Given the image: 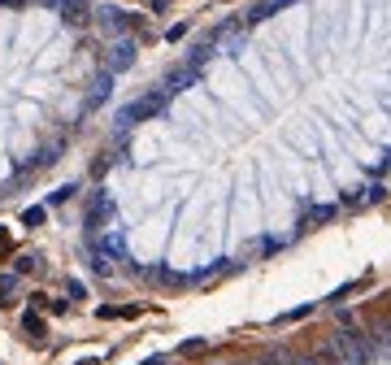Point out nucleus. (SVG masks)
<instances>
[{"label": "nucleus", "mask_w": 391, "mask_h": 365, "mask_svg": "<svg viewBox=\"0 0 391 365\" xmlns=\"http://www.w3.org/2000/svg\"><path fill=\"white\" fill-rule=\"evenodd\" d=\"M144 365H165V361H161V356H152V361H144Z\"/></svg>", "instance_id": "nucleus-19"}, {"label": "nucleus", "mask_w": 391, "mask_h": 365, "mask_svg": "<svg viewBox=\"0 0 391 365\" xmlns=\"http://www.w3.org/2000/svg\"><path fill=\"white\" fill-rule=\"evenodd\" d=\"M165 91H148V96H139V100H131V104H122L118 109V126L127 131V126H135V122H148V118H157L161 109H165Z\"/></svg>", "instance_id": "nucleus-1"}, {"label": "nucleus", "mask_w": 391, "mask_h": 365, "mask_svg": "<svg viewBox=\"0 0 391 365\" xmlns=\"http://www.w3.org/2000/svg\"><path fill=\"white\" fill-rule=\"evenodd\" d=\"M79 365H100V361H79Z\"/></svg>", "instance_id": "nucleus-20"}, {"label": "nucleus", "mask_w": 391, "mask_h": 365, "mask_svg": "<svg viewBox=\"0 0 391 365\" xmlns=\"http://www.w3.org/2000/svg\"><path fill=\"white\" fill-rule=\"evenodd\" d=\"M14 287H18V274H0V304H14Z\"/></svg>", "instance_id": "nucleus-8"}, {"label": "nucleus", "mask_w": 391, "mask_h": 365, "mask_svg": "<svg viewBox=\"0 0 391 365\" xmlns=\"http://www.w3.org/2000/svg\"><path fill=\"white\" fill-rule=\"evenodd\" d=\"M139 309H131V304H122V309H100V318H135Z\"/></svg>", "instance_id": "nucleus-12"}, {"label": "nucleus", "mask_w": 391, "mask_h": 365, "mask_svg": "<svg viewBox=\"0 0 391 365\" xmlns=\"http://www.w3.org/2000/svg\"><path fill=\"white\" fill-rule=\"evenodd\" d=\"M196 352H204V339H183L179 344V356H196Z\"/></svg>", "instance_id": "nucleus-11"}, {"label": "nucleus", "mask_w": 391, "mask_h": 365, "mask_svg": "<svg viewBox=\"0 0 391 365\" xmlns=\"http://www.w3.org/2000/svg\"><path fill=\"white\" fill-rule=\"evenodd\" d=\"M39 266V256H18V274H26V270H35Z\"/></svg>", "instance_id": "nucleus-14"}, {"label": "nucleus", "mask_w": 391, "mask_h": 365, "mask_svg": "<svg viewBox=\"0 0 391 365\" xmlns=\"http://www.w3.org/2000/svg\"><path fill=\"white\" fill-rule=\"evenodd\" d=\"M39 222H44V204H31L22 214V226H39Z\"/></svg>", "instance_id": "nucleus-10"}, {"label": "nucleus", "mask_w": 391, "mask_h": 365, "mask_svg": "<svg viewBox=\"0 0 391 365\" xmlns=\"http://www.w3.org/2000/svg\"><path fill=\"white\" fill-rule=\"evenodd\" d=\"M109 91H114V74H109V70H104V74L96 79V87H91V104H100V100H109Z\"/></svg>", "instance_id": "nucleus-6"}, {"label": "nucleus", "mask_w": 391, "mask_h": 365, "mask_svg": "<svg viewBox=\"0 0 391 365\" xmlns=\"http://www.w3.org/2000/svg\"><path fill=\"white\" fill-rule=\"evenodd\" d=\"M300 318H309V304H300V309H292V313H287V318H283V322H300Z\"/></svg>", "instance_id": "nucleus-16"}, {"label": "nucleus", "mask_w": 391, "mask_h": 365, "mask_svg": "<svg viewBox=\"0 0 391 365\" xmlns=\"http://www.w3.org/2000/svg\"><path fill=\"white\" fill-rule=\"evenodd\" d=\"M127 66H135V44L131 39H118L114 48H109V74H118Z\"/></svg>", "instance_id": "nucleus-2"}, {"label": "nucleus", "mask_w": 391, "mask_h": 365, "mask_svg": "<svg viewBox=\"0 0 391 365\" xmlns=\"http://www.w3.org/2000/svg\"><path fill=\"white\" fill-rule=\"evenodd\" d=\"M22 331H26L31 339H44V318H35V313H26V318H22Z\"/></svg>", "instance_id": "nucleus-9"}, {"label": "nucleus", "mask_w": 391, "mask_h": 365, "mask_svg": "<svg viewBox=\"0 0 391 365\" xmlns=\"http://www.w3.org/2000/svg\"><path fill=\"white\" fill-rule=\"evenodd\" d=\"M0 248H9V235H5V231H0Z\"/></svg>", "instance_id": "nucleus-18"}, {"label": "nucleus", "mask_w": 391, "mask_h": 365, "mask_svg": "<svg viewBox=\"0 0 391 365\" xmlns=\"http://www.w3.org/2000/svg\"><path fill=\"white\" fill-rule=\"evenodd\" d=\"M165 5H170V0H152V9H157V14H165Z\"/></svg>", "instance_id": "nucleus-17"}, {"label": "nucleus", "mask_w": 391, "mask_h": 365, "mask_svg": "<svg viewBox=\"0 0 391 365\" xmlns=\"http://www.w3.org/2000/svg\"><path fill=\"white\" fill-rule=\"evenodd\" d=\"M70 196H74V187H61V191H52V196H48V204H61V200H70Z\"/></svg>", "instance_id": "nucleus-15"}, {"label": "nucleus", "mask_w": 391, "mask_h": 365, "mask_svg": "<svg viewBox=\"0 0 391 365\" xmlns=\"http://www.w3.org/2000/svg\"><path fill=\"white\" fill-rule=\"evenodd\" d=\"M100 22L109 31H127V26H135V14H127V9H100Z\"/></svg>", "instance_id": "nucleus-4"}, {"label": "nucleus", "mask_w": 391, "mask_h": 365, "mask_svg": "<svg viewBox=\"0 0 391 365\" xmlns=\"http://www.w3.org/2000/svg\"><path fill=\"white\" fill-rule=\"evenodd\" d=\"M109 214H114V204H109V196H100V200L91 204V214H87V226H96V222L109 218Z\"/></svg>", "instance_id": "nucleus-7"}, {"label": "nucleus", "mask_w": 391, "mask_h": 365, "mask_svg": "<svg viewBox=\"0 0 391 365\" xmlns=\"http://www.w3.org/2000/svg\"><path fill=\"white\" fill-rule=\"evenodd\" d=\"M330 218H335V209H309L305 222H330Z\"/></svg>", "instance_id": "nucleus-13"}, {"label": "nucleus", "mask_w": 391, "mask_h": 365, "mask_svg": "<svg viewBox=\"0 0 391 365\" xmlns=\"http://www.w3.org/2000/svg\"><path fill=\"white\" fill-rule=\"evenodd\" d=\"M196 74H200V70H192V66L174 70V74H165V87H161V91H165V96H174V91H183V87H187V83H192Z\"/></svg>", "instance_id": "nucleus-5"}, {"label": "nucleus", "mask_w": 391, "mask_h": 365, "mask_svg": "<svg viewBox=\"0 0 391 365\" xmlns=\"http://www.w3.org/2000/svg\"><path fill=\"white\" fill-rule=\"evenodd\" d=\"M248 365H269V361H248Z\"/></svg>", "instance_id": "nucleus-21"}, {"label": "nucleus", "mask_w": 391, "mask_h": 365, "mask_svg": "<svg viewBox=\"0 0 391 365\" xmlns=\"http://www.w3.org/2000/svg\"><path fill=\"white\" fill-rule=\"evenodd\" d=\"M61 14H66V22L83 26V22H91V0H61Z\"/></svg>", "instance_id": "nucleus-3"}]
</instances>
